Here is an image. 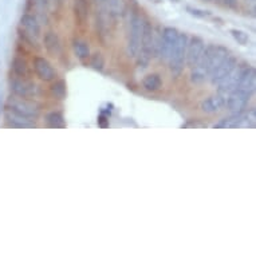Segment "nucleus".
I'll return each mask as SVG.
<instances>
[{
	"label": "nucleus",
	"instance_id": "1",
	"mask_svg": "<svg viewBox=\"0 0 256 256\" xmlns=\"http://www.w3.org/2000/svg\"><path fill=\"white\" fill-rule=\"evenodd\" d=\"M231 52L227 47L221 44H208L205 46L203 55L193 67H191V81L200 85L210 78L211 73L229 55Z\"/></svg>",
	"mask_w": 256,
	"mask_h": 256
},
{
	"label": "nucleus",
	"instance_id": "2",
	"mask_svg": "<svg viewBox=\"0 0 256 256\" xmlns=\"http://www.w3.org/2000/svg\"><path fill=\"white\" fill-rule=\"evenodd\" d=\"M188 39L189 35L186 33H180L178 38H177V42L174 44L172 50V54L169 56L168 63L169 70L172 73L173 77H180L185 67L186 62V46H188Z\"/></svg>",
	"mask_w": 256,
	"mask_h": 256
},
{
	"label": "nucleus",
	"instance_id": "3",
	"mask_svg": "<svg viewBox=\"0 0 256 256\" xmlns=\"http://www.w3.org/2000/svg\"><path fill=\"white\" fill-rule=\"evenodd\" d=\"M7 110L15 113L18 116L26 117V118H31V120H37L38 117L41 116V105L34 101V98H23L14 95L9 97L7 101Z\"/></svg>",
	"mask_w": 256,
	"mask_h": 256
},
{
	"label": "nucleus",
	"instance_id": "4",
	"mask_svg": "<svg viewBox=\"0 0 256 256\" xmlns=\"http://www.w3.org/2000/svg\"><path fill=\"white\" fill-rule=\"evenodd\" d=\"M152 41H153V26L149 20H145L142 23V34H141L140 50L137 54V63L142 66V69L148 67L149 62L152 61Z\"/></svg>",
	"mask_w": 256,
	"mask_h": 256
},
{
	"label": "nucleus",
	"instance_id": "5",
	"mask_svg": "<svg viewBox=\"0 0 256 256\" xmlns=\"http://www.w3.org/2000/svg\"><path fill=\"white\" fill-rule=\"evenodd\" d=\"M250 66L251 65L247 63V62L238 63L236 67H235V69L227 75V78H225V80L221 81L219 85H216V86H217V94H220V95H223V97L227 98V95L236 88V86H238L239 82L242 81L243 75L246 74V71L248 70V67H250Z\"/></svg>",
	"mask_w": 256,
	"mask_h": 256
},
{
	"label": "nucleus",
	"instance_id": "6",
	"mask_svg": "<svg viewBox=\"0 0 256 256\" xmlns=\"http://www.w3.org/2000/svg\"><path fill=\"white\" fill-rule=\"evenodd\" d=\"M142 23H144V19L141 18L140 15H131L130 23H129V37H128V54L131 58H135L140 50Z\"/></svg>",
	"mask_w": 256,
	"mask_h": 256
},
{
	"label": "nucleus",
	"instance_id": "7",
	"mask_svg": "<svg viewBox=\"0 0 256 256\" xmlns=\"http://www.w3.org/2000/svg\"><path fill=\"white\" fill-rule=\"evenodd\" d=\"M252 94L243 90V88L236 87L233 91L227 95L225 99V106L232 113H242L244 112L248 106V102L251 101Z\"/></svg>",
	"mask_w": 256,
	"mask_h": 256
},
{
	"label": "nucleus",
	"instance_id": "8",
	"mask_svg": "<svg viewBox=\"0 0 256 256\" xmlns=\"http://www.w3.org/2000/svg\"><path fill=\"white\" fill-rule=\"evenodd\" d=\"M9 88L14 95L23 98H34L38 94V85L31 80L15 77L9 80Z\"/></svg>",
	"mask_w": 256,
	"mask_h": 256
},
{
	"label": "nucleus",
	"instance_id": "9",
	"mask_svg": "<svg viewBox=\"0 0 256 256\" xmlns=\"http://www.w3.org/2000/svg\"><path fill=\"white\" fill-rule=\"evenodd\" d=\"M180 35V31L174 27L163 28V41H161V48H160V59L163 62H168L169 56L172 54V50L177 42V38Z\"/></svg>",
	"mask_w": 256,
	"mask_h": 256
},
{
	"label": "nucleus",
	"instance_id": "10",
	"mask_svg": "<svg viewBox=\"0 0 256 256\" xmlns=\"http://www.w3.org/2000/svg\"><path fill=\"white\" fill-rule=\"evenodd\" d=\"M238 58L235 55H231L229 54L225 59H224L221 63H220L216 69H214L212 73H211L210 78L208 80L211 81V84L213 85V86H216V85H219L220 82L223 80H225L227 78V75L231 73V71L236 67V65H238Z\"/></svg>",
	"mask_w": 256,
	"mask_h": 256
},
{
	"label": "nucleus",
	"instance_id": "11",
	"mask_svg": "<svg viewBox=\"0 0 256 256\" xmlns=\"http://www.w3.org/2000/svg\"><path fill=\"white\" fill-rule=\"evenodd\" d=\"M205 48L204 41L200 37H191L188 39V46H186V62L185 65L191 69L199 62L203 55Z\"/></svg>",
	"mask_w": 256,
	"mask_h": 256
},
{
	"label": "nucleus",
	"instance_id": "12",
	"mask_svg": "<svg viewBox=\"0 0 256 256\" xmlns=\"http://www.w3.org/2000/svg\"><path fill=\"white\" fill-rule=\"evenodd\" d=\"M34 70L39 80L44 81V82H52L56 78V71L52 67L50 62L47 61L43 56H35L34 58Z\"/></svg>",
	"mask_w": 256,
	"mask_h": 256
},
{
	"label": "nucleus",
	"instance_id": "13",
	"mask_svg": "<svg viewBox=\"0 0 256 256\" xmlns=\"http://www.w3.org/2000/svg\"><path fill=\"white\" fill-rule=\"evenodd\" d=\"M225 99L227 98L216 94V95H211V97L205 98L204 101L201 102L200 109L207 114H214V113L220 112L223 107H225Z\"/></svg>",
	"mask_w": 256,
	"mask_h": 256
},
{
	"label": "nucleus",
	"instance_id": "14",
	"mask_svg": "<svg viewBox=\"0 0 256 256\" xmlns=\"http://www.w3.org/2000/svg\"><path fill=\"white\" fill-rule=\"evenodd\" d=\"M20 28L24 30L26 33L31 34L34 37H41V23L38 20L37 16L31 14H23L20 18Z\"/></svg>",
	"mask_w": 256,
	"mask_h": 256
},
{
	"label": "nucleus",
	"instance_id": "15",
	"mask_svg": "<svg viewBox=\"0 0 256 256\" xmlns=\"http://www.w3.org/2000/svg\"><path fill=\"white\" fill-rule=\"evenodd\" d=\"M5 120L8 122L9 126L12 128H20V129H31V128H35V122L31 118H26V117L18 116L15 113L9 112V110H5Z\"/></svg>",
	"mask_w": 256,
	"mask_h": 256
},
{
	"label": "nucleus",
	"instance_id": "16",
	"mask_svg": "<svg viewBox=\"0 0 256 256\" xmlns=\"http://www.w3.org/2000/svg\"><path fill=\"white\" fill-rule=\"evenodd\" d=\"M43 43H44V48L47 50V52L51 56H58L61 54V39H59V37H58V34L56 33H54V31L47 33L46 35H44Z\"/></svg>",
	"mask_w": 256,
	"mask_h": 256
},
{
	"label": "nucleus",
	"instance_id": "17",
	"mask_svg": "<svg viewBox=\"0 0 256 256\" xmlns=\"http://www.w3.org/2000/svg\"><path fill=\"white\" fill-rule=\"evenodd\" d=\"M242 113H232L231 116L227 118L220 120L217 124H214V129H236L240 128V121H242Z\"/></svg>",
	"mask_w": 256,
	"mask_h": 256
},
{
	"label": "nucleus",
	"instance_id": "18",
	"mask_svg": "<svg viewBox=\"0 0 256 256\" xmlns=\"http://www.w3.org/2000/svg\"><path fill=\"white\" fill-rule=\"evenodd\" d=\"M73 48H74V52L77 58L80 59V61H86L90 58V46H88V43L84 39H74L73 41Z\"/></svg>",
	"mask_w": 256,
	"mask_h": 256
},
{
	"label": "nucleus",
	"instance_id": "19",
	"mask_svg": "<svg viewBox=\"0 0 256 256\" xmlns=\"http://www.w3.org/2000/svg\"><path fill=\"white\" fill-rule=\"evenodd\" d=\"M75 19L80 24H85L88 18L87 0H74Z\"/></svg>",
	"mask_w": 256,
	"mask_h": 256
},
{
	"label": "nucleus",
	"instance_id": "20",
	"mask_svg": "<svg viewBox=\"0 0 256 256\" xmlns=\"http://www.w3.org/2000/svg\"><path fill=\"white\" fill-rule=\"evenodd\" d=\"M142 87L148 91H157L163 87V80L159 74H149L142 80Z\"/></svg>",
	"mask_w": 256,
	"mask_h": 256
},
{
	"label": "nucleus",
	"instance_id": "21",
	"mask_svg": "<svg viewBox=\"0 0 256 256\" xmlns=\"http://www.w3.org/2000/svg\"><path fill=\"white\" fill-rule=\"evenodd\" d=\"M11 67L14 70V74L16 77H22V78H27L28 77V65L26 59L20 58V56H15L11 63Z\"/></svg>",
	"mask_w": 256,
	"mask_h": 256
},
{
	"label": "nucleus",
	"instance_id": "22",
	"mask_svg": "<svg viewBox=\"0 0 256 256\" xmlns=\"http://www.w3.org/2000/svg\"><path fill=\"white\" fill-rule=\"evenodd\" d=\"M44 120H46L47 126L54 128V129H59V128H65L66 126L65 117H63V114L61 112L48 113Z\"/></svg>",
	"mask_w": 256,
	"mask_h": 256
},
{
	"label": "nucleus",
	"instance_id": "23",
	"mask_svg": "<svg viewBox=\"0 0 256 256\" xmlns=\"http://www.w3.org/2000/svg\"><path fill=\"white\" fill-rule=\"evenodd\" d=\"M256 122V110L255 107L246 109L242 114V121H240V128H248L254 129Z\"/></svg>",
	"mask_w": 256,
	"mask_h": 256
},
{
	"label": "nucleus",
	"instance_id": "24",
	"mask_svg": "<svg viewBox=\"0 0 256 256\" xmlns=\"http://www.w3.org/2000/svg\"><path fill=\"white\" fill-rule=\"evenodd\" d=\"M50 91H51L52 97H55L56 99H65L66 95H67V85L63 80L55 81L51 85Z\"/></svg>",
	"mask_w": 256,
	"mask_h": 256
},
{
	"label": "nucleus",
	"instance_id": "25",
	"mask_svg": "<svg viewBox=\"0 0 256 256\" xmlns=\"http://www.w3.org/2000/svg\"><path fill=\"white\" fill-rule=\"evenodd\" d=\"M161 41H163V28H153V41H152V56L153 58H159L160 56Z\"/></svg>",
	"mask_w": 256,
	"mask_h": 256
},
{
	"label": "nucleus",
	"instance_id": "26",
	"mask_svg": "<svg viewBox=\"0 0 256 256\" xmlns=\"http://www.w3.org/2000/svg\"><path fill=\"white\" fill-rule=\"evenodd\" d=\"M18 34H19V38L23 41L27 46L33 47V48H37V50H39L41 48V46H39V43H38V38L34 37V35H31V34L26 33L24 30H22V28L19 27L18 28Z\"/></svg>",
	"mask_w": 256,
	"mask_h": 256
},
{
	"label": "nucleus",
	"instance_id": "27",
	"mask_svg": "<svg viewBox=\"0 0 256 256\" xmlns=\"http://www.w3.org/2000/svg\"><path fill=\"white\" fill-rule=\"evenodd\" d=\"M90 66L95 71H102L105 69V58L101 52H94L90 54Z\"/></svg>",
	"mask_w": 256,
	"mask_h": 256
},
{
	"label": "nucleus",
	"instance_id": "28",
	"mask_svg": "<svg viewBox=\"0 0 256 256\" xmlns=\"http://www.w3.org/2000/svg\"><path fill=\"white\" fill-rule=\"evenodd\" d=\"M229 33H231L232 38L239 43V44H242V46H247L248 43H250V35H248L247 33H244L243 30H239V28H232Z\"/></svg>",
	"mask_w": 256,
	"mask_h": 256
},
{
	"label": "nucleus",
	"instance_id": "29",
	"mask_svg": "<svg viewBox=\"0 0 256 256\" xmlns=\"http://www.w3.org/2000/svg\"><path fill=\"white\" fill-rule=\"evenodd\" d=\"M106 4L109 5L110 14L112 15L120 14V9H121V3H120V0H106Z\"/></svg>",
	"mask_w": 256,
	"mask_h": 256
},
{
	"label": "nucleus",
	"instance_id": "30",
	"mask_svg": "<svg viewBox=\"0 0 256 256\" xmlns=\"http://www.w3.org/2000/svg\"><path fill=\"white\" fill-rule=\"evenodd\" d=\"M186 11L191 15L196 16V18H205V16H210V11H203L199 8H192V7H186Z\"/></svg>",
	"mask_w": 256,
	"mask_h": 256
},
{
	"label": "nucleus",
	"instance_id": "31",
	"mask_svg": "<svg viewBox=\"0 0 256 256\" xmlns=\"http://www.w3.org/2000/svg\"><path fill=\"white\" fill-rule=\"evenodd\" d=\"M225 1V4L228 5V7H235L236 3H238V0H224Z\"/></svg>",
	"mask_w": 256,
	"mask_h": 256
},
{
	"label": "nucleus",
	"instance_id": "32",
	"mask_svg": "<svg viewBox=\"0 0 256 256\" xmlns=\"http://www.w3.org/2000/svg\"><path fill=\"white\" fill-rule=\"evenodd\" d=\"M95 3H97L98 5H103V4H106V0H94Z\"/></svg>",
	"mask_w": 256,
	"mask_h": 256
},
{
	"label": "nucleus",
	"instance_id": "33",
	"mask_svg": "<svg viewBox=\"0 0 256 256\" xmlns=\"http://www.w3.org/2000/svg\"><path fill=\"white\" fill-rule=\"evenodd\" d=\"M244 1H246L247 4H251L252 7H255V0H244Z\"/></svg>",
	"mask_w": 256,
	"mask_h": 256
},
{
	"label": "nucleus",
	"instance_id": "34",
	"mask_svg": "<svg viewBox=\"0 0 256 256\" xmlns=\"http://www.w3.org/2000/svg\"><path fill=\"white\" fill-rule=\"evenodd\" d=\"M205 1H211V0H205Z\"/></svg>",
	"mask_w": 256,
	"mask_h": 256
}]
</instances>
